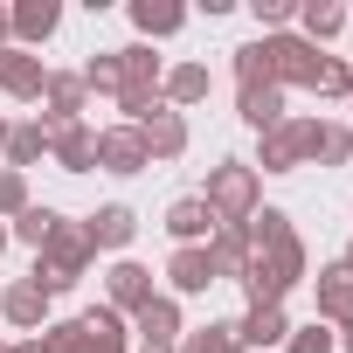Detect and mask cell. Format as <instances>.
<instances>
[{
  "label": "cell",
  "instance_id": "cell-23",
  "mask_svg": "<svg viewBox=\"0 0 353 353\" xmlns=\"http://www.w3.org/2000/svg\"><path fill=\"white\" fill-rule=\"evenodd\" d=\"M208 263H215V284H243V270H250V236H243L236 222H222V229L208 236Z\"/></svg>",
  "mask_w": 353,
  "mask_h": 353
},
{
  "label": "cell",
  "instance_id": "cell-38",
  "mask_svg": "<svg viewBox=\"0 0 353 353\" xmlns=\"http://www.w3.org/2000/svg\"><path fill=\"white\" fill-rule=\"evenodd\" d=\"M0 49H14V14L0 8Z\"/></svg>",
  "mask_w": 353,
  "mask_h": 353
},
{
  "label": "cell",
  "instance_id": "cell-41",
  "mask_svg": "<svg viewBox=\"0 0 353 353\" xmlns=\"http://www.w3.org/2000/svg\"><path fill=\"white\" fill-rule=\"evenodd\" d=\"M339 263H346V270H353V236H346V250H339Z\"/></svg>",
  "mask_w": 353,
  "mask_h": 353
},
{
  "label": "cell",
  "instance_id": "cell-28",
  "mask_svg": "<svg viewBox=\"0 0 353 353\" xmlns=\"http://www.w3.org/2000/svg\"><path fill=\"white\" fill-rule=\"evenodd\" d=\"M236 111H243V125H250V132H270V125H284V118H291V111H284V90H277V83L236 90Z\"/></svg>",
  "mask_w": 353,
  "mask_h": 353
},
{
  "label": "cell",
  "instance_id": "cell-27",
  "mask_svg": "<svg viewBox=\"0 0 353 353\" xmlns=\"http://www.w3.org/2000/svg\"><path fill=\"white\" fill-rule=\"evenodd\" d=\"M0 159H8L14 173H28L35 159H49V132H42V118H21V125H8V145H0Z\"/></svg>",
  "mask_w": 353,
  "mask_h": 353
},
{
  "label": "cell",
  "instance_id": "cell-42",
  "mask_svg": "<svg viewBox=\"0 0 353 353\" xmlns=\"http://www.w3.org/2000/svg\"><path fill=\"white\" fill-rule=\"evenodd\" d=\"M8 243H14V236H8V222H0V250H8Z\"/></svg>",
  "mask_w": 353,
  "mask_h": 353
},
{
  "label": "cell",
  "instance_id": "cell-25",
  "mask_svg": "<svg viewBox=\"0 0 353 353\" xmlns=\"http://www.w3.org/2000/svg\"><path fill=\"white\" fill-rule=\"evenodd\" d=\"M346 159H353V132L332 125V118H312V132H305V166H346Z\"/></svg>",
  "mask_w": 353,
  "mask_h": 353
},
{
  "label": "cell",
  "instance_id": "cell-26",
  "mask_svg": "<svg viewBox=\"0 0 353 353\" xmlns=\"http://www.w3.org/2000/svg\"><path fill=\"white\" fill-rule=\"evenodd\" d=\"M339 28H346V0H298V35L312 49H325Z\"/></svg>",
  "mask_w": 353,
  "mask_h": 353
},
{
  "label": "cell",
  "instance_id": "cell-3",
  "mask_svg": "<svg viewBox=\"0 0 353 353\" xmlns=\"http://www.w3.org/2000/svg\"><path fill=\"white\" fill-rule=\"evenodd\" d=\"M201 201H208L215 222H236V229H243V222L263 208V173H256L250 159H215V166H208Z\"/></svg>",
  "mask_w": 353,
  "mask_h": 353
},
{
  "label": "cell",
  "instance_id": "cell-16",
  "mask_svg": "<svg viewBox=\"0 0 353 353\" xmlns=\"http://www.w3.org/2000/svg\"><path fill=\"white\" fill-rule=\"evenodd\" d=\"M139 139H145L152 159H181V152H188V118L166 111V104H152V111L139 118Z\"/></svg>",
  "mask_w": 353,
  "mask_h": 353
},
{
  "label": "cell",
  "instance_id": "cell-8",
  "mask_svg": "<svg viewBox=\"0 0 353 353\" xmlns=\"http://www.w3.org/2000/svg\"><path fill=\"white\" fill-rule=\"evenodd\" d=\"M90 111V90H83V77L77 70H49V83H42V132H56V125H77Z\"/></svg>",
  "mask_w": 353,
  "mask_h": 353
},
{
  "label": "cell",
  "instance_id": "cell-29",
  "mask_svg": "<svg viewBox=\"0 0 353 353\" xmlns=\"http://www.w3.org/2000/svg\"><path fill=\"white\" fill-rule=\"evenodd\" d=\"M56 222H63V208H49V201H28V208L8 222V236H14V243H28V250H42V243L56 236Z\"/></svg>",
  "mask_w": 353,
  "mask_h": 353
},
{
  "label": "cell",
  "instance_id": "cell-35",
  "mask_svg": "<svg viewBox=\"0 0 353 353\" xmlns=\"http://www.w3.org/2000/svg\"><path fill=\"white\" fill-rule=\"evenodd\" d=\"M77 77H83V90H90V97H118V56H90Z\"/></svg>",
  "mask_w": 353,
  "mask_h": 353
},
{
  "label": "cell",
  "instance_id": "cell-44",
  "mask_svg": "<svg viewBox=\"0 0 353 353\" xmlns=\"http://www.w3.org/2000/svg\"><path fill=\"white\" fill-rule=\"evenodd\" d=\"M139 353H152V346H139Z\"/></svg>",
  "mask_w": 353,
  "mask_h": 353
},
{
  "label": "cell",
  "instance_id": "cell-31",
  "mask_svg": "<svg viewBox=\"0 0 353 353\" xmlns=\"http://www.w3.org/2000/svg\"><path fill=\"white\" fill-rule=\"evenodd\" d=\"M181 353H243V346H236V325L229 319H208V325H188Z\"/></svg>",
  "mask_w": 353,
  "mask_h": 353
},
{
  "label": "cell",
  "instance_id": "cell-40",
  "mask_svg": "<svg viewBox=\"0 0 353 353\" xmlns=\"http://www.w3.org/2000/svg\"><path fill=\"white\" fill-rule=\"evenodd\" d=\"M332 332H339V353H353V319H346V325H332Z\"/></svg>",
  "mask_w": 353,
  "mask_h": 353
},
{
  "label": "cell",
  "instance_id": "cell-7",
  "mask_svg": "<svg viewBox=\"0 0 353 353\" xmlns=\"http://www.w3.org/2000/svg\"><path fill=\"white\" fill-rule=\"evenodd\" d=\"M97 166L104 173H118V181H132V173H145L152 166V152H145V139H139V125H97Z\"/></svg>",
  "mask_w": 353,
  "mask_h": 353
},
{
  "label": "cell",
  "instance_id": "cell-36",
  "mask_svg": "<svg viewBox=\"0 0 353 353\" xmlns=\"http://www.w3.org/2000/svg\"><path fill=\"white\" fill-rule=\"evenodd\" d=\"M28 208V173H14V166H0V222H14Z\"/></svg>",
  "mask_w": 353,
  "mask_h": 353
},
{
  "label": "cell",
  "instance_id": "cell-6",
  "mask_svg": "<svg viewBox=\"0 0 353 353\" xmlns=\"http://www.w3.org/2000/svg\"><path fill=\"white\" fill-rule=\"evenodd\" d=\"M305 132H312V118H284V125H270V132H256V173H298L305 166Z\"/></svg>",
  "mask_w": 353,
  "mask_h": 353
},
{
  "label": "cell",
  "instance_id": "cell-33",
  "mask_svg": "<svg viewBox=\"0 0 353 353\" xmlns=\"http://www.w3.org/2000/svg\"><path fill=\"white\" fill-rule=\"evenodd\" d=\"M256 83H270V56H263V35L236 49V90H256Z\"/></svg>",
  "mask_w": 353,
  "mask_h": 353
},
{
  "label": "cell",
  "instance_id": "cell-17",
  "mask_svg": "<svg viewBox=\"0 0 353 353\" xmlns=\"http://www.w3.org/2000/svg\"><path fill=\"white\" fill-rule=\"evenodd\" d=\"M215 229H222V222L208 215V201H201V194H181V201L166 208V236H173V250H194V243H208Z\"/></svg>",
  "mask_w": 353,
  "mask_h": 353
},
{
  "label": "cell",
  "instance_id": "cell-34",
  "mask_svg": "<svg viewBox=\"0 0 353 353\" xmlns=\"http://www.w3.org/2000/svg\"><path fill=\"white\" fill-rule=\"evenodd\" d=\"M250 14L263 35H284V28H298V0H250Z\"/></svg>",
  "mask_w": 353,
  "mask_h": 353
},
{
  "label": "cell",
  "instance_id": "cell-10",
  "mask_svg": "<svg viewBox=\"0 0 353 353\" xmlns=\"http://www.w3.org/2000/svg\"><path fill=\"white\" fill-rule=\"evenodd\" d=\"M284 339H291L284 305H250V312L236 319V346H243V353H284Z\"/></svg>",
  "mask_w": 353,
  "mask_h": 353
},
{
  "label": "cell",
  "instance_id": "cell-45",
  "mask_svg": "<svg viewBox=\"0 0 353 353\" xmlns=\"http://www.w3.org/2000/svg\"><path fill=\"white\" fill-rule=\"evenodd\" d=\"M346 111H353V97H346Z\"/></svg>",
  "mask_w": 353,
  "mask_h": 353
},
{
  "label": "cell",
  "instance_id": "cell-12",
  "mask_svg": "<svg viewBox=\"0 0 353 353\" xmlns=\"http://www.w3.org/2000/svg\"><path fill=\"white\" fill-rule=\"evenodd\" d=\"M208 90H215V77H208V63H173L166 77H159V104L166 111H194V104H208Z\"/></svg>",
  "mask_w": 353,
  "mask_h": 353
},
{
  "label": "cell",
  "instance_id": "cell-15",
  "mask_svg": "<svg viewBox=\"0 0 353 353\" xmlns=\"http://www.w3.org/2000/svg\"><path fill=\"white\" fill-rule=\"evenodd\" d=\"M83 236H90V250H132L139 215H132L125 201H104V208H90V215H83Z\"/></svg>",
  "mask_w": 353,
  "mask_h": 353
},
{
  "label": "cell",
  "instance_id": "cell-5",
  "mask_svg": "<svg viewBox=\"0 0 353 353\" xmlns=\"http://www.w3.org/2000/svg\"><path fill=\"white\" fill-rule=\"evenodd\" d=\"M132 332H139V346H152V353H181V339H188V319H181V298H152V305H139L132 319H125Z\"/></svg>",
  "mask_w": 353,
  "mask_h": 353
},
{
  "label": "cell",
  "instance_id": "cell-30",
  "mask_svg": "<svg viewBox=\"0 0 353 353\" xmlns=\"http://www.w3.org/2000/svg\"><path fill=\"white\" fill-rule=\"evenodd\" d=\"M312 90H319V97H332V104H346V97H353V63H346V56H319Z\"/></svg>",
  "mask_w": 353,
  "mask_h": 353
},
{
  "label": "cell",
  "instance_id": "cell-1",
  "mask_svg": "<svg viewBox=\"0 0 353 353\" xmlns=\"http://www.w3.org/2000/svg\"><path fill=\"white\" fill-rule=\"evenodd\" d=\"M305 277H312V256H305V243H298V236H284V243L250 250L243 291H250V305H284V298H291Z\"/></svg>",
  "mask_w": 353,
  "mask_h": 353
},
{
  "label": "cell",
  "instance_id": "cell-18",
  "mask_svg": "<svg viewBox=\"0 0 353 353\" xmlns=\"http://www.w3.org/2000/svg\"><path fill=\"white\" fill-rule=\"evenodd\" d=\"M166 298H201L208 284H215V263H208V243H194V250H173L166 256Z\"/></svg>",
  "mask_w": 353,
  "mask_h": 353
},
{
  "label": "cell",
  "instance_id": "cell-24",
  "mask_svg": "<svg viewBox=\"0 0 353 353\" xmlns=\"http://www.w3.org/2000/svg\"><path fill=\"white\" fill-rule=\"evenodd\" d=\"M111 56H118V90H152V97H159L166 63H159L145 42H125V49H111Z\"/></svg>",
  "mask_w": 353,
  "mask_h": 353
},
{
  "label": "cell",
  "instance_id": "cell-20",
  "mask_svg": "<svg viewBox=\"0 0 353 353\" xmlns=\"http://www.w3.org/2000/svg\"><path fill=\"white\" fill-rule=\"evenodd\" d=\"M312 298H319V319H325V325H346V319H353V270H346V263H325V270L312 277Z\"/></svg>",
  "mask_w": 353,
  "mask_h": 353
},
{
  "label": "cell",
  "instance_id": "cell-37",
  "mask_svg": "<svg viewBox=\"0 0 353 353\" xmlns=\"http://www.w3.org/2000/svg\"><path fill=\"white\" fill-rule=\"evenodd\" d=\"M35 339H42V353H83V332H77V319H49Z\"/></svg>",
  "mask_w": 353,
  "mask_h": 353
},
{
  "label": "cell",
  "instance_id": "cell-14",
  "mask_svg": "<svg viewBox=\"0 0 353 353\" xmlns=\"http://www.w3.org/2000/svg\"><path fill=\"white\" fill-rule=\"evenodd\" d=\"M49 159H56L63 173H90V166H97V125H83V118H77V125H56V132H49Z\"/></svg>",
  "mask_w": 353,
  "mask_h": 353
},
{
  "label": "cell",
  "instance_id": "cell-32",
  "mask_svg": "<svg viewBox=\"0 0 353 353\" xmlns=\"http://www.w3.org/2000/svg\"><path fill=\"white\" fill-rule=\"evenodd\" d=\"M284 353H339V332H332L325 319H305V325H291Z\"/></svg>",
  "mask_w": 353,
  "mask_h": 353
},
{
  "label": "cell",
  "instance_id": "cell-39",
  "mask_svg": "<svg viewBox=\"0 0 353 353\" xmlns=\"http://www.w3.org/2000/svg\"><path fill=\"white\" fill-rule=\"evenodd\" d=\"M0 353H42V339H8Z\"/></svg>",
  "mask_w": 353,
  "mask_h": 353
},
{
  "label": "cell",
  "instance_id": "cell-22",
  "mask_svg": "<svg viewBox=\"0 0 353 353\" xmlns=\"http://www.w3.org/2000/svg\"><path fill=\"white\" fill-rule=\"evenodd\" d=\"M14 49H42L56 28H63V8H56V0H14Z\"/></svg>",
  "mask_w": 353,
  "mask_h": 353
},
{
  "label": "cell",
  "instance_id": "cell-4",
  "mask_svg": "<svg viewBox=\"0 0 353 353\" xmlns=\"http://www.w3.org/2000/svg\"><path fill=\"white\" fill-rule=\"evenodd\" d=\"M263 56H270V83L277 90H312V70H319L325 49H312L298 28H284V35H263Z\"/></svg>",
  "mask_w": 353,
  "mask_h": 353
},
{
  "label": "cell",
  "instance_id": "cell-2",
  "mask_svg": "<svg viewBox=\"0 0 353 353\" xmlns=\"http://www.w3.org/2000/svg\"><path fill=\"white\" fill-rule=\"evenodd\" d=\"M90 256H97V250H90L83 222H70V215H63V222H56V236L35 250V270H28V284H42L49 298H63V291H77V284H83Z\"/></svg>",
  "mask_w": 353,
  "mask_h": 353
},
{
  "label": "cell",
  "instance_id": "cell-19",
  "mask_svg": "<svg viewBox=\"0 0 353 353\" xmlns=\"http://www.w3.org/2000/svg\"><path fill=\"white\" fill-rule=\"evenodd\" d=\"M125 14H132V28H139V42H145V49L188 28V8H181V0H132Z\"/></svg>",
  "mask_w": 353,
  "mask_h": 353
},
{
  "label": "cell",
  "instance_id": "cell-11",
  "mask_svg": "<svg viewBox=\"0 0 353 353\" xmlns=\"http://www.w3.org/2000/svg\"><path fill=\"white\" fill-rule=\"evenodd\" d=\"M42 83H49V63L35 49H0V90L14 104H42Z\"/></svg>",
  "mask_w": 353,
  "mask_h": 353
},
{
  "label": "cell",
  "instance_id": "cell-13",
  "mask_svg": "<svg viewBox=\"0 0 353 353\" xmlns=\"http://www.w3.org/2000/svg\"><path fill=\"white\" fill-rule=\"evenodd\" d=\"M49 305H56V298H49L42 284H28V277H14L8 291H0V319H8L14 332H42V325H49Z\"/></svg>",
  "mask_w": 353,
  "mask_h": 353
},
{
  "label": "cell",
  "instance_id": "cell-43",
  "mask_svg": "<svg viewBox=\"0 0 353 353\" xmlns=\"http://www.w3.org/2000/svg\"><path fill=\"white\" fill-rule=\"evenodd\" d=\"M0 145H8V118H0Z\"/></svg>",
  "mask_w": 353,
  "mask_h": 353
},
{
  "label": "cell",
  "instance_id": "cell-21",
  "mask_svg": "<svg viewBox=\"0 0 353 353\" xmlns=\"http://www.w3.org/2000/svg\"><path fill=\"white\" fill-rule=\"evenodd\" d=\"M77 332H83V353H125V346H132V325H125L111 305L77 312Z\"/></svg>",
  "mask_w": 353,
  "mask_h": 353
},
{
  "label": "cell",
  "instance_id": "cell-9",
  "mask_svg": "<svg viewBox=\"0 0 353 353\" xmlns=\"http://www.w3.org/2000/svg\"><path fill=\"white\" fill-rule=\"evenodd\" d=\"M159 291H152V270L145 263H132V256H118L111 270H104V305L118 312V319H132L139 305H152Z\"/></svg>",
  "mask_w": 353,
  "mask_h": 353
}]
</instances>
